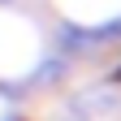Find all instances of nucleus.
Listing matches in <instances>:
<instances>
[{
	"label": "nucleus",
	"instance_id": "nucleus-1",
	"mask_svg": "<svg viewBox=\"0 0 121 121\" xmlns=\"http://www.w3.org/2000/svg\"><path fill=\"white\" fill-rule=\"evenodd\" d=\"M117 82H121V73H117Z\"/></svg>",
	"mask_w": 121,
	"mask_h": 121
}]
</instances>
